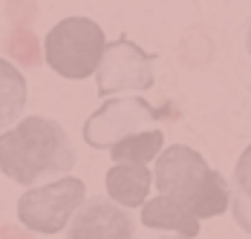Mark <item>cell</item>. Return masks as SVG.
<instances>
[{"instance_id":"obj_1","label":"cell","mask_w":251,"mask_h":239,"mask_svg":"<svg viewBox=\"0 0 251 239\" xmlns=\"http://www.w3.org/2000/svg\"><path fill=\"white\" fill-rule=\"evenodd\" d=\"M75 167V147L64 127L47 116H29L0 136V173L32 188L41 179Z\"/></svg>"},{"instance_id":"obj_2","label":"cell","mask_w":251,"mask_h":239,"mask_svg":"<svg viewBox=\"0 0 251 239\" xmlns=\"http://www.w3.org/2000/svg\"><path fill=\"white\" fill-rule=\"evenodd\" d=\"M153 185L159 188V196L185 205L197 219H211L231 208V185L188 144H171L162 150L153 170Z\"/></svg>"},{"instance_id":"obj_3","label":"cell","mask_w":251,"mask_h":239,"mask_svg":"<svg viewBox=\"0 0 251 239\" xmlns=\"http://www.w3.org/2000/svg\"><path fill=\"white\" fill-rule=\"evenodd\" d=\"M107 49L104 29L90 18H64L50 29L44 41L47 64L61 78L84 81L99 72V64Z\"/></svg>"},{"instance_id":"obj_4","label":"cell","mask_w":251,"mask_h":239,"mask_svg":"<svg viewBox=\"0 0 251 239\" xmlns=\"http://www.w3.org/2000/svg\"><path fill=\"white\" fill-rule=\"evenodd\" d=\"M162 119H176L174 107H153L136 96L110 98L84 121V142L93 150H113L116 144L148 133Z\"/></svg>"},{"instance_id":"obj_5","label":"cell","mask_w":251,"mask_h":239,"mask_svg":"<svg viewBox=\"0 0 251 239\" xmlns=\"http://www.w3.org/2000/svg\"><path fill=\"white\" fill-rule=\"evenodd\" d=\"M84 196H87V188L75 176L55 179L41 188H29L18 199V219L24 222V228L35 234H58L70 228L73 216L87 202Z\"/></svg>"},{"instance_id":"obj_6","label":"cell","mask_w":251,"mask_h":239,"mask_svg":"<svg viewBox=\"0 0 251 239\" xmlns=\"http://www.w3.org/2000/svg\"><path fill=\"white\" fill-rule=\"evenodd\" d=\"M156 61H159L156 55H148L127 38L107 44L99 72H96L99 96H113L125 90H151L156 81V72H153Z\"/></svg>"},{"instance_id":"obj_7","label":"cell","mask_w":251,"mask_h":239,"mask_svg":"<svg viewBox=\"0 0 251 239\" xmlns=\"http://www.w3.org/2000/svg\"><path fill=\"white\" fill-rule=\"evenodd\" d=\"M67 239H136V222L110 199H87L73 216Z\"/></svg>"},{"instance_id":"obj_8","label":"cell","mask_w":251,"mask_h":239,"mask_svg":"<svg viewBox=\"0 0 251 239\" xmlns=\"http://www.w3.org/2000/svg\"><path fill=\"white\" fill-rule=\"evenodd\" d=\"M104 188L110 202L119 208H145L153 188V173L145 165H113L104 176Z\"/></svg>"},{"instance_id":"obj_9","label":"cell","mask_w":251,"mask_h":239,"mask_svg":"<svg viewBox=\"0 0 251 239\" xmlns=\"http://www.w3.org/2000/svg\"><path fill=\"white\" fill-rule=\"evenodd\" d=\"M142 222L153 228V231H168V234H179L185 239H194L200 234V219L191 214L185 205H179L168 196H156L148 199V205L142 208Z\"/></svg>"},{"instance_id":"obj_10","label":"cell","mask_w":251,"mask_h":239,"mask_svg":"<svg viewBox=\"0 0 251 239\" xmlns=\"http://www.w3.org/2000/svg\"><path fill=\"white\" fill-rule=\"evenodd\" d=\"M26 98H29L26 78L15 64L0 58V136L24 121L21 116L26 110Z\"/></svg>"},{"instance_id":"obj_11","label":"cell","mask_w":251,"mask_h":239,"mask_svg":"<svg viewBox=\"0 0 251 239\" xmlns=\"http://www.w3.org/2000/svg\"><path fill=\"white\" fill-rule=\"evenodd\" d=\"M231 214L234 222L251 234V144L243 150V156L234 165L231 176Z\"/></svg>"},{"instance_id":"obj_12","label":"cell","mask_w":251,"mask_h":239,"mask_svg":"<svg viewBox=\"0 0 251 239\" xmlns=\"http://www.w3.org/2000/svg\"><path fill=\"white\" fill-rule=\"evenodd\" d=\"M162 147H165V136L159 130H148V133H139L127 142L116 144L110 150V159L116 165H151L153 159L162 156Z\"/></svg>"},{"instance_id":"obj_13","label":"cell","mask_w":251,"mask_h":239,"mask_svg":"<svg viewBox=\"0 0 251 239\" xmlns=\"http://www.w3.org/2000/svg\"><path fill=\"white\" fill-rule=\"evenodd\" d=\"M6 55L24 67H38L41 64V44L29 29H15L6 38Z\"/></svg>"},{"instance_id":"obj_14","label":"cell","mask_w":251,"mask_h":239,"mask_svg":"<svg viewBox=\"0 0 251 239\" xmlns=\"http://www.w3.org/2000/svg\"><path fill=\"white\" fill-rule=\"evenodd\" d=\"M234 70L240 75V81L246 84L251 93V18L240 26L237 32V58H234Z\"/></svg>"},{"instance_id":"obj_15","label":"cell","mask_w":251,"mask_h":239,"mask_svg":"<svg viewBox=\"0 0 251 239\" xmlns=\"http://www.w3.org/2000/svg\"><path fill=\"white\" fill-rule=\"evenodd\" d=\"M142 239H185V237H179V234H168V231H148Z\"/></svg>"}]
</instances>
